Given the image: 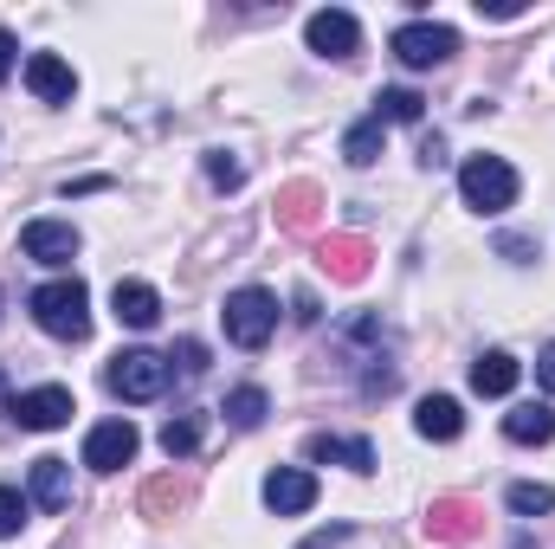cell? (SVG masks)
<instances>
[{
  "mask_svg": "<svg viewBox=\"0 0 555 549\" xmlns=\"http://www.w3.org/2000/svg\"><path fill=\"white\" fill-rule=\"evenodd\" d=\"M20 253L39 259V266H72L78 259V227H65V220H26L20 227Z\"/></svg>",
  "mask_w": 555,
  "mask_h": 549,
  "instance_id": "obj_7",
  "label": "cell"
},
{
  "mask_svg": "<svg viewBox=\"0 0 555 549\" xmlns=\"http://www.w3.org/2000/svg\"><path fill=\"white\" fill-rule=\"evenodd\" d=\"M517 375H524V369H517L511 349H485V356L472 362V388H478L485 401H504V395L517 388Z\"/></svg>",
  "mask_w": 555,
  "mask_h": 549,
  "instance_id": "obj_16",
  "label": "cell"
},
{
  "mask_svg": "<svg viewBox=\"0 0 555 549\" xmlns=\"http://www.w3.org/2000/svg\"><path fill=\"white\" fill-rule=\"evenodd\" d=\"M304 39H310V52H317V59H356L362 26H356V13H343V7H323V13H310Z\"/></svg>",
  "mask_w": 555,
  "mask_h": 549,
  "instance_id": "obj_6",
  "label": "cell"
},
{
  "mask_svg": "<svg viewBox=\"0 0 555 549\" xmlns=\"http://www.w3.org/2000/svg\"><path fill=\"white\" fill-rule=\"evenodd\" d=\"M310 459L349 465V472H375V446H369V439H343V433H317V439H310Z\"/></svg>",
  "mask_w": 555,
  "mask_h": 549,
  "instance_id": "obj_19",
  "label": "cell"
},
{
  "mask_svg": "<svg viewBox=\"0 0 555 549\" xmlns=\"http://www.w3.org/2000/svg\"><path fill=\"white\" fill-rule=\"evenodd\" d=\"M33 505L39 511H65L72 505V465L65 459H52V452L33 459Z\"/></svg>",
  "mask_w": 555,
  "mask_h": 549,
  "instance_id": "obj_17",
  "label": "cell"
},
{
  "mask_svg": "<svg viewBox=\"0 0 555 549\" xmlns=\"http://www.w3.org/2000/svg\"><path fill=\"white\" fill-rule=\"evenodd\" d=\"M20 524H26V498L13 485H0V537H20Z\"/></svg>",
  "mask_w": 555,
  "mask_h": 549,
  "instance_id": "obj_28",
  "label": "cell"
},
{
  "mask_svg": "<svg viewBox=\"0 0 555 549\" xmlns=\"http://www.w3.org/2000/svg\"><path fill=\"white\" fill-rule=\"evenodd\" d=\"M0 408H7V375H0Z\"/></svg>",
  "mask_w": 555,
  "mask_h": 549,
  "instance_id": "obj_35",
  "label": "cell"
},
{
  "mask_svg": "<svg viewBox=\"0 0 555 549\" xmlns=\"http://www.w3.org/2000/svg\"><path fill=\"white\" fill-rule=\"evenodd\" d=\"M33 317H39L46 336L85 343V336H91V291H85V278H52V284H39V291H33Z\"/></svg>",
  "mask_w": 555,
  "mask_h": 549,
  "instance_id": "obj_1",
  "label": "cell"
},
{
  "mask_svg": "<svg viewBox=\"0 0 555 549\" xmlns=\"http://www.w3.org/2000/svg\"><path fill=\"white\" fill-rule=\"evenodd\" d=\"M162 452H168V459H188V452H201V420H194V413L168 420V426H162Z\"/></svg>",
  "mask_w": 555,
  "mask_h": 549,
  "instance_id": "obj_25",
  "label": "cell"
},
{
  "mask_svg": "<svg viewBox=\"0 0 555 549\" xmlns=\"http://www.w3.org/2000/svg\"><path fill=\"white\" fill-rule=\"evenodd\" d=\"M175 356H181V375H201V369H207V349H201L194 336H188V343H181ZM175 356H168V362H175Z\"/></svg>",
  "mask_w": 555,
  "mask_h": 549,
  "instance_id": "obj_29",
  "label": "cell"
},
{
  "mask_svg": "<svg viewBox=\"0 0 555 549\" xmlns=\"http://www.w3.org/2000/svg\"><path fill=\"white\" fill-rule=\"evenodd\" d=\"M343 537H349V531H323V537H310L304 549H330V544H343Z\"/></svg>",
  "mask_w": 555,
  "mask_h": 549,
  "instance_id": "obj_34",
  "label": "cell"
},
{
  "mask_svg": "<svg viewBox=\"0 0 555 549\" xmlns=\"http://www.w3.org/2000/svg\"><path fill=\"white\" fill-rule=\"evenodd\" d=\"M420 111H426V98L408 91V85H395V91L375 98V124H420Z\"/></svg>",
  "mask_w": 555,
  "mask_h": 549,
  "instance_id": "obj_22",
  "label": "cell"
},
{
  "mask_svg": "<svg viewBox=\"0 0 555 549\" xmlns=\"http://www.w3.org/2000/svg\"><path fill=\"white\" fill-rule=\"evenodd\" d=\"M188 498H194L188 478H175V472H168V478H149V485H142V518H149V524H168L175 511H188Z\"/></svg>",
  "mask_w": 555,
  "mask_h": 549,
  "instance_id": "obj_20",
  "label": "cell"
},
{
  "mask_svg": "<svg viewBox=\"0 0 555 549\" xmlns=\"http://www.w3.org/2000/svg\"><path fill=\"white\" fill-rule=\"evenodd\" d=\"M517 518H543V511H555V491L550 485H511V498H504Z\"/></svg>",
  "mask_w": 555,
  "mask_h": 549,
  "instance_id": "obj_26",
  "label": "cell"
},
{
  "mask_svg": "<svg viewBox=\"0 0 555 549\" xmlns=\"http://www.w3.org/2000/svg\"><path fill=\"white\" fill-rule=\"evenodd\" d=\"M227 336L240 343V349H266L272 343V330H278V297L266 291V284H246V291H233L227 297Z\"/></svg>",
  "mask_w": 555,
  "mask_h": 549,
  "instance_id": "obj_4",
  "label": "cell"
},
{
  "mask_svg": "<svg viewBox=\"0 0 555 549\" xmlns=\"http://www.w3.org/2000/svg\"><path fill=\"white\" fill-rule=\"evenodd\" d=\"M504 433H511L517 446H550V439H555V408H543V401H524V408L504 413Z\"/></svg>",
  "mask_w": 555,
  "mask_h": 549,
  "instance_id": "obj_21",
  "label": "cell"
},
{
  "mask_svg": "<svg viewBox=\"0 0 555 549\" xmlns=\"http://www.w3.org/2000/svg\"><path fill=\"white\" fill-rule=\"evenodd\" d=\"M478 531H485V511L472 498H433V511H426V537L433 544H472Z\"/></svg>",
  "mask_w": 555,
  "mask_h": 549,
  "instance_id": "obj_9",
  "label": "cell"
},
{
  "mask_svg": "<svg viewBox=\"0 0 555 549\" xmlns=\"http://www.w3.org/2000/svg\"><path fill=\"white\" fill-rule=\"evenodd\" d=\"M13 52H20V46H13V33H0V85H7V72H13Z\"/></svg>",
  "mask_w": 555,
  "mask_h": 549,
  "instance_id": "obj_33",
  "label": "cell"
},
{
  "mask_svg": "<svg viewBox=\"0 0 555 549\" xmlns=\"http://www.w3.org/2000/svg\"><path fill=\"white\" fill-rule=\"evenodd\" d=\"M414 426H420V439H439V446H446V439L465 433V413H459L452 395H426V401L414 408Z\"/></svg>",
  "mask_w": 555,
  "mask_h": 549,
  "instance_id": "obj_18",
  "label": "cell"
},
{
  "mask_svg": "<svg viewBox=\"0 0 555 549\" xmlns=\"http://www.w3.org/2000/svg\"><path fill=\"white\" fill-rule=\"evenodd\" d=\"M266 413H272L266 388H233V395H227V420H233V426H246V433H253Z\"/></svg>",
  "mask_w": 555,
  "mask_h": 549,
  "instance_id": "obj_24",
  "label": "cell"
},
{
  "mask_svg": "<svg viewBox=\"0 0 555 549\" xmlns=\"http://www.w3.org/2000/svg\"><path fill=\"white\" fill-rule=\"evenodd\" d=\"M420 162H426V168H439V162H446V142L426 137V142H420Z\"/></svg>",
  "mask_w": 555,
  "mask_h": 549,
  "instance_id": "obj_30",
  "label": "cell"
},
{
  "mask_svg": "<svg viewBox=\"0 0 555 549\" xmlns=\"http://www.w3.org/2000/svg\"><path fill=\"white\" fill-rule=\"evenodd\" d=\"M207 181H214V188H240V181H246V168H240L227 149H214V155H207Z\"/></svg>",
  "mask_w": 555,
  "mask_h": 549,
  "instance_id": "obj_27",
  "label": "cell"
},
{
  "mask_svg": "<svg viewBox=\"0 0 555 549\" xmlns=\"http://www.w3.org/2000/svg\"><path fill=\"white\" fill-rule=\"evenodd\" d=\"M452 52H459V33H452V26H439V20H414V26H401V33H395V59H401V65H414V72L446 65Z\"/></svg>",
  "mask_w": 555,
  "mask_h": 549,
  "instance_id": "obj_5",
  "label": "cell"
},
{
  "mask_svg": "<svg viewBox=\"0 0 555 549\" xmlns=\"http://www.w3.org/2000/svg\"><path fill=\"white\" fill-rule=\"evenodd\" d=\"M317 220H323V188H317V181L278 188V227H284V233H317Z\"/></svg>",
  "mask_w": 555,
  "mask_h": 549,
  "instance_id": "obj_12",
  "label": "cell"
},
{
  "mask_svg": "<svg viewBox=\"0 0 555 549\" xmlns=\"http://www.w3.org/2000/svg\"><path fill=\"white\" fill-rule=\"evenodd\" d=\"M142 446V433L130 420H104V426H91V439H85V465L91 472H117V465H130Z\"/></svg>",
  "mask_w": 555,
  "mask_h": 549,
  "instance_id": "obj_8",
  "label": "cell"
},
{
  "mask_svg": "<svg viewBox=\"0 0 555 549\" xmlns=\"http://www.w3.org/2000/svg\"><path fill=\"white\" fill-rule=\"evenodd\" d=\"M78 413V401H72V388H33V395H20V408H13V420L26 426V433H52V426H65Z\"/></svg>",
  "mask_w": 555,
  "mask_h": 549,
  "instance_id": "obj_10",
  "label": "cell"
},
{
  "mask_svg": "<svg viewBox=\"0 0 555 549\" xmlns=\"http://www.w3.org/2000/svg\"><path fill=\"white\" fill-rule=\"evenodd\" d=\"M369 240H356V233H336V240H323V272L336 278V284H362L369 278Z\"/></svg>",
  "mask_w": 555,
  "mask_h": 549,
  "instance_id": "obj_15",
  "label": "cell"
},
{
  "mask_svg": "<svg viewBox=\"0 0 555 549\" xmlns=\"http://www.w3.org/2000/svg\"><path fill=\"white\" fill-rule=\"evenodd\" d=\"M537 375H543V388H550V395H555V343H550V349H543V356H537Z\"/></svg>",
  "mask_w": 555,
  "mask_h": 549,
  "instance_id": "obj_31",
  "label": "cell"
},
{
  "mask_svg": "<svg viewBox=\"0 0 555 549\" xmlns=\"http://www.w3.org/2000/svg\"><path fill=\"white\" fill-rule=\"evenodd\" d=\"M266 505H272L278 518H304L317 505V478L297 472V465H278L272 478H266Z\"/></svg>",
  "mask_w": 555,
  "mask_h": 549,
  "instance_id": "obj_13",
  "label": "cell"
},
{
  "mask_svg": "<svg viewBox=\"0 0 555 549\" xmlns=\"http://www.w3.org/2000/svg\"><path fill=\"white\" fill-rule=\"evenodd\" d=\"M343 155H349L356 168H375V162H382V124H375V117H369V124H356V130L343 137Z\"/></svg>",
  "mask_w": 555,
  "mask_h": 549,
  "instance_id": "obj_23",
  "label": "cell"
},
{
  "mask_svg": "<svg viewBox=\"0 0 555 549\" xmlns=\"http://www.w3.org/2000/svg\"><path fill=\"white\" fill-rule=\"evenodd\" d=\"M26 91H33L39 104H72L78 78H72V65H65L59 52H33V59H26Z\"/></svg>",
  "mask_w": 555,
  "mask_h": 549,
  "instance_id": "obj_11",
  "label": "cell"
},
{
  "mask_svg": "<svg viewBox=\"0 0 555 549\" xmlns=\"http://www.w3.org/2000/svg\"><path fill=\"white\" fill-rule=\"evenodd\" d=\"M459 194H465V207H478V214H504V207L517 201V168H511L504 155H472V162L459 168Z\"/></svg>",
  "mask_w": 555,
  "mask_h": 549,
  "instance_id": "obj_3",
  "label": "cell"
},
{
  "mask_svg": "<svg viewBox=\"0 0 555 549\" xmlns=\"http://www.w3.org/2000/svg\"><path fill=\"white\" fill-rule=\"evenodd\" d=\"M498 253H511V259H517V266H524V259H530V253H537V246H530V240H498Z\"/></svg>",
  "mask_w": 555,
  "mask_h": 549,
  "instance_id": "obj_32",
  "label": "cell"
},
{
  "mask_svg": "<svg viewBox=\"0 0 555 549\" xmlns=\"http://www.w3.org/2000/svg\"><path fill=\"white\" fill-rule=\"evenodd\" d=\"M104 388H111L117 401H162V395H168V356H155V349H124V356H111Z\"/></svg>",
  "mask_w": 555,
  "mask_h": 549,
  "instance_id": "obj_2",
  "label": "cell"
},
{
  "mask_svg": "<svg viewBox=\"0 0 555 549\" xmlns=\"http://www.w3.org/2000/svg\"><path fill=\"white\" fill-rule=\"evenodd\" d=\"M111 310H117V323H130V330H155V323H162V297H155V284H142V278H117Z\"/></svg>",
  "mask_w": 555,
  "mask_h": 549,
  "instance_id": "obj_14",
  "label": "cell"
}]
</instances>
